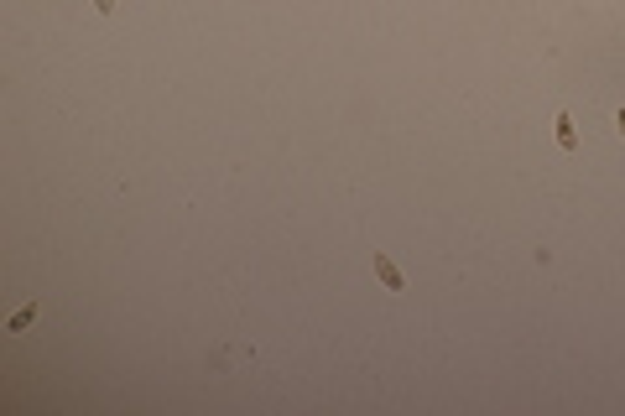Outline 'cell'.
Returning a JSON list of instances; mask_svg holds the SVG:
<instances>
[{
    "label": "cell",
    "mask_w": 625,
    "mask_h": 416,
    "mask_svg": "<svg viewBox=\"0 0 625 416\" xmlns=\"http://www.w3.org/2000/svg\"><path fill=\"white\" fill-rule=\"evenodd\" d=\"M376 276H380V286H386V292H401V271L386 261V255H376Z\"/></svg>",
    "instance_id": "1"
},
{
    "label": "cell",
    "mask_w": 625,
    "mask_h": 416,
    "mask_svg": "<svg viewBox=\"0 0 625 416\" xmlns=\"http://www.w3.org/2000/svg\"><path fill=\"white\" fill-rule=\"evenodd\" d=\"M557 146H563V151H578V135H573V120L568 115H557Z\"/></svg>",
    "instance_id": "2"
},
{
    "label": "cell",
    "mask_w": 625,
    "mask_h": 416,
    "mask_svg": "<svg viewBox=\"0 0 625 416\" xmlns=\"http://www.w3.org/2000/svg\"><path fill=\"white\" fill-rule=\"evenodd\" d=\"M32 318H37V302H32V307H21V312H16V318H11V333H21V328H26V322H32Z\"/></svg>",
    "instance_id": "3"
},
{
    "label": "cell",
    "mask_w": 625,
    "mask_h": 416,
    "mask_svg": "<svg viewBox=\"0 0 625 416\" xmlns=\"http://www.w3.org/2000/svg\"><path fill=\"white\" fill-rule=\"evenodd\" d=\"M615 131H620V141H625V109H615Z\"/></svg>",
    "instance_id": "4"
},
{
    "label": "cell",
    "mask_w": 625,
    "mask_h": 416,
    "mask_svg": "<svg viewBox=\"0 0 625 416\" xmlns=\"http://www.w3.org/2000/svg\"><path fill=\"white\" fill-rule=\"evenodd\" d=\"M94 6H99V11H115V0H94Z\"/></svg>",
    "instance_id": "5"
}]
</instances>
